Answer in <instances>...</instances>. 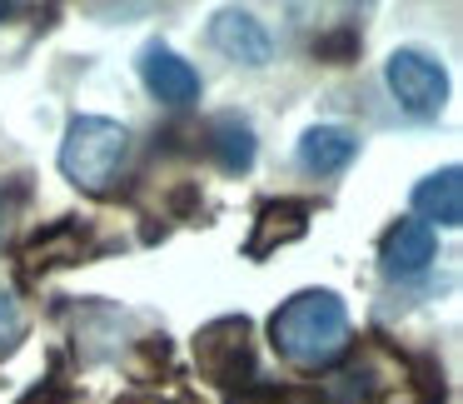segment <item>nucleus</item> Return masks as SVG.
<instances>
[{
	"label": "nucleus",
	"instance_id": "nucleus-1",
	"mask_svg": "<svg viewBox=\"0 0 463 404\" xmlns=\"http://www.w3.org/2000/svg\"><path fill=\"white\" fill-rule=\"evenodd\" d=\"M269 340L294 370H324L349 350V310L334 290H299L274 310Z\"/></svg>",
	"mask_w": 463,
	"mask_h": 404
},
{
	"label": "nucleus",
	"instance_id": "nucleus-2",
	"mask_svg": "<svg viewBox=\"0 0 463 404\" xmlns=\"http://www.w3.org/2000/svg\"><path fill=\"white\" fill-rule=\"evenodd\" d=\"M130 160V130L105 115H80L61 140V170L85 195H110Z\"/></svg>",
	"mask_w": 463,
	"mask_h": 404
},
{
	"label": "nucleus",
	"instance_id": "nucleus-3",
	"mask_svg": "<svg viewBox=\"0 0 463 404\" xmlns=\"http://www.w3.org/2000/svg\"><path fill=\"white\" fill-rule=\"evenodd\" d=\"M383 81H389L399 111L413 115V120H433V115L443 111V101H449V75H443V65L433 61L429 51H419V45L393 51L389 65H383Z\"/></svg>",
	"mask_w": 463,
	"mask_h": 404
},
{
	"label": "nucleus",
	"instance_id": "nucleus-4",
	"mask_svg": "<svg viewBox=\"0 0 463 404\" xmlns=\"http://www.w3.org/2000/svg\"><path fill=\"white\" fill-rule=\"evenodd\" d=\"M194 364L210 384H244L254 370V350H250V320L230 314V320H214L194 334Z\"/></svg>",
	"mask_w": 463,
	"mask_h": 404
},
{
	"label": "nucleus",
	"instance_id": "nucleus-5",
	"mask_svg": "<svg viewBox=\"0 0 463 404\" xmlns=\"http://www.w3.org/2000/svg\"><path fill=\"white\" fill-rule=\"evenodd\" d=\"M140 81H145V91L155 95L160 105H194L200 101V71H194L184 55H175L170 45H160V41H150L140 51Z\"/></svg>",
	"mask_w": 463,
	"mask_h": 404
},
{
	"label": "nucleus",
	"instance_id": "nucleus-6",
	"mask_svg": "<svg viewBox=\"0 0 463 404\" xmlns=\"http://www.w3.org/2000/svg\"><path fill=\"white\" fill-rule=\"evenodd\" d=\"M433 265V230L423 220H399L379 240V270L389 280H419Z\"/></svg>",
	"mask_w": 463,
	"mask_h": 404
},
{
	"label": "nucleus",
	"instance_id": "nucleus-7",
	"mask_svg": "<svg viewBox=\"0 0 463 404\" xmlns=\"http://www.w3.org/2000/svg\"><path fill=\"white\" fill-rule=\"evenodd\" d=\"M210 45L220 55H230V61H240V65H269V55H274V41H269V31H264L260 21H254L250 11H220L210 21Z\"/></svg>",
	"mask_w": 463,
	"mask_h": 404
},
{
	"label": "nucleus",
	"instance_id": "nucleus-8",
	"mask_svg": "<svg viewBox=\"0 0 463 404\" xmlns=\"http://www.w3.org/2000/svg\"><path fill=\"white\" fill-rule=\"evenodd\" d=\"M354 155H359V135H354L349 125H309V130L299 135L294 160L309 175H339L354 165Z\"/></svg>",
	"mask_w": 463,
	"mask_h": 404
},
{
	"label": "nucleus",
	"instance_id": "nucleus-9",
	"mask_svg": "<svg viewBox=\"0 0 463 404\" xmlns=\"http://www.w3.org/2000/svg\"><path fill=\"white\" fill-rule=\"evenodd\" d=\"M204 150H210V160L224 175H244L254 165V155H260V140H254V125L244 115H214L204 125Z\"/></svg>",
	"mask_w": 463,
	"mask_h": 404
},
{
	"label": "nucleus",
	"instance_id": "nucleus-10",
	"mask_svg": "<svg viewBox=\"0 0 463 404\" xmlns=\"http://www.w3.org/2000/svg\"><path fill=\"white\" fill-rule=\"evenodd\" d=\"M413 210L423 215V225H443V230H458L463 225V175L458 165H443L439 175L413 185Z\"/></svg>",
	"mask_w": 463,
	"mask_h": 404
},
{
	"label": "nucleus",
	"instance_id": "nucleus-11",
	"mask_svg": "<svg viewBox=\"0 0 463 404\" xmlns=\"http://www.w3.org/2000/svg\"><path fill=\"white\" fill-rule=\"evenodd\" d=\"M309 215L314 210L304 200H274V205H264L260 220H254L250 245H244V255H250V260H260V255L279 250V245H294L304 230H309Z\"/></svg>",
	"mask_w": 463,
	"mask_h": 404
},
{
	"label": "nucleus",
	"instance_id": "nucleus-12",
	"mask_svg": "<svg viewBox=\"0 0 463 404\" xmlns=\"http://www.w3.org/2000/svg\"><path fill=\"white\" fill-rule=\"evenodd\" d=\"M80 255H85V230L75 220H61L35 245H25V270L41 274V270H55V265H75Z\"/></svg>",
	"mask_w": 463,
	"mask_h": 404
},
{
	"label": "nucleus",
	"instance_id": "nucleus-13",
	"mask_svg": "<svg viewBox=\"0 0 463 404\" xmlns=\"http://www.w3.org/2000/svg\"><path fill=\"white\" fill-rule=\"evenodd\" d=\"M25 334V314H21V300L11 294V284H0V354H11Z\"/></svg>",
	"mask_w": 463,
	"mask_h": 404
},
{
	"label": "nucleus",
	"instance_id": "nucleus-14",
	"mask_svg": "<svg viewBox=\"0 0 463 404\" xmlns=\"http://www.w3.org/2000/svg\"><path fill=\"white\" fill-rule=\"evenodd\" d=\"M21 205H25V185H21V180H5V185H0V240L11 235V225H15V215H21Z\"/></svg>",
	"mask_w": 463,
	"mask_h": 404
},
{
	"label": "nucleus",
	"instance_id": "nucleus-15",
	"mask_svg": "<svg viewBox=\"0 0 463 404\" xmlns=\"http://www.w3.org/2000/svg\"><path fill=\"white\" fill-rule=\"evenodd\" d=\"M115 404H170V399H160V394H125V399H115Z\"/></svg>",
	"mask_w": 463,
	"mask_h": 404
}]
</instances>
